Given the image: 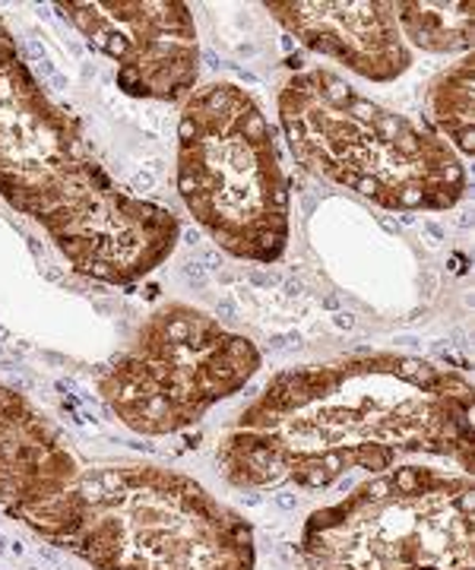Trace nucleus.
<instances>
[{"instance_id":"1","label":"nucleus","mask_w":475,"mask_h":570,"mask_svg":"<svg viewBox=\"0 0 475 570\" xmlns=\"http://www.w3.org/2000/svg\"><path fill=\"white\" fill-rule=\"evenodd\" d=\"M415 456L473 475V381L456 367L396 352H358L286 367L216 450L235 489H330Z\"/></svg>"},{"instance_id":"2","label":"nucleus","mask_w":475,"mask_h":570,"mask_svg":"<svg viewBox=\"0 0 475 570\" xmlns=\"http://www.w3.org/2000/svg\"><path fill=\"white\" fill-rule=\"evenodd\" d=\"M0 197L89 279L130 285L166 264L181 225L111 178L77 121L51 102L0 20Z\"/></svg>"},{"instance_id":"3","label":"nucleus","mask_w":475,"mask_h":570,"mask_svg":"<svg viewBox=\"0 0 475 570\" xmlns=\"http://www.w3.org/2000/svg\"><path fill=\"white\" fill-rule=\"evenodd\" d=\"M44 542L92 570H254V530L207 485L152 463H80Z\"/></svg>"},{"instance_id":"4","label":"nucleus","mask_w":475,"mask_h":570,"mask_svg":"<svg viewBox=\"0 0 475 570\" xmlns=\"http://www.w3.org/2000/svg\"><path fill=\"white\" fill-rule=\"evenodd\" d=\"M279 121L310 175L384 209L441 213L466 194V168L451 142L330 70L291 73L279 89Z\"/></svg>"},{"instance_id":"5","label":"nucleus","mask_w":475,"mask_h":570,"mask_svg":"<svg viewBox=\"0 0 475 570\" xmlns=\"http://www.w3.org/2000/svg\"><path fill=\"white\" fill-rule=\"evenodd\" d=\"M178 194L216 245L276 264L291 228L289 181L260 105L235 82L187 96L178 124Z\"/></svg>"},{"instance_id":"6","label":"nucleus","mask_w":475,"mask_h":570,"mask_svg":"<svg viewBox=\"0 0 475 570\" xmlns=\"http://www.w3.org/2000/svg\"><path fill=\"white\" fill-rule=\"evenodd\" d=\"M473 475L403 466L365 479L301 532V570H475Z\"/></svg>"},{"instance_id":"7","label":"nucleus","mask_w":475,"mask_h":570,"mask_svg":"<svg viewBox=\"0 0 475 570\" xmlns=\"http://www.w3.org/2000/svg\"><path fill=\"white\" fill-rule=\"evenodd\" d=\"M260 371V348L200 307H156L133 343L99 374L108 412L144 438H166L197 425L209 409L248 387Z\"/></svg>"},{"instance_id":"8","label":"nucleus","mask_w":475,"mask_h":570,"mask_svg":"<svg viewBox=\"0 0 475 570\" xmlns=\"http://www.w3.org/2000/svg\"><path fill=\"white\" fill-rule=\"evenodd\" d=\"M61 17L115 63L127 96L187 102L200 77V45L181 0H92L58 3Z\"/></svg>"},{"instance_id":"9","label":"nucleus","mask_w":475,"mask_h":570,"mask_svg":"<svg viewBox=\"0 0 475 570\" xmlns=\"http://www.w3.org/2000/svg\"><path fill=\"white\" fill-rule=\"evenodd\" d=\"M83 456L26 393L0 384V508L42 535Z\"/></svg>"},{"instance_id":"10","label":"nucleus","mask_w":475,"mask_h":570,"mask_svg":"<svg viewBox=\"0 0 475 570\" xmlns=\"http://www.w3.org/2000/svg\"><path fill=\"white\" fill-rule=\"evenodd\" d=\"M267 13L305 48L346 63L352 73L365 80L390 82L413 63L393 7L384 0H273L267 3Z\"/></svg>"},{"instance_id":"11","label":"nucleus","mask_w":475,"mask_h":570,"mask_svg":"<svg viewBox=\"0 0 475 570\" xmlns=\"http://www.w3.org/2000/svg\"><path fill=\"white\" fill-rule=\"evenodd\" d=\"M403 41L409 39L422 51H473V13L469 0L459 3H428V0H399L390 3Z\"/></svg>"},{"instance_id":"12","label":"nucleus","mask_w":475,"mask_h":570,"mask_svg":"<svg viewBox=\"0 0 475 570\" xmlns=\"http://www.w3.org/2000/svg\"><path fill=\"white\" fill-rule=\"evenodd\" d=\"M473 51L463 55L454 67L437 73L428 89V111L434 127L447 137L451 149L473 156Z\"/></svg>"}]
</instances>
